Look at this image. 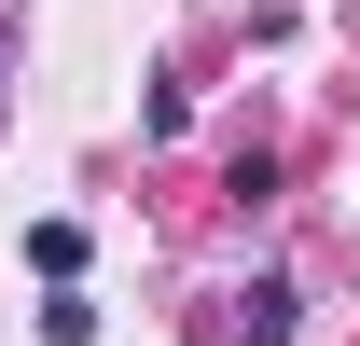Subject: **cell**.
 <instances>
[{"label":"cell","instance_id":"obj_1","mask_svg":"<svg viewBox=\"0 0 360 346\" xmlns=\"http://www.w3.org/2000/svg\"><path fill=\"white\" fill-rule=\"evenodd\" d=\"M236 333H250V346H291V277H250V305H236Z\"/></svg>","mask_w":360,"mask_h":346}]
</instances>
